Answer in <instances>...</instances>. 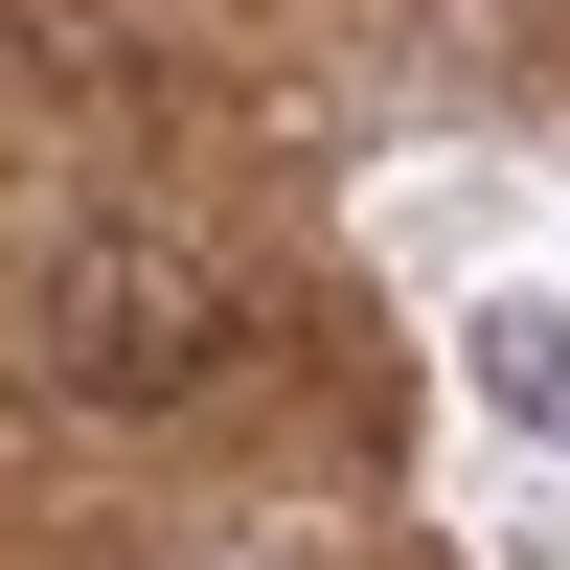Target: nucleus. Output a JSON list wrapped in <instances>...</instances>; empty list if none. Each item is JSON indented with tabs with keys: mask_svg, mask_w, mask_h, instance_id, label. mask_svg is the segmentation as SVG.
Masks as SVG:
<instances>
[{
	"mask_svg": "<svg viewBox=\"0 0 570 570\" xmlns=\"http://www.w3.org/2000/svg\"><path fill=\"white\" fill-rule=\"evenodd\" d=\"M69 365H91V389H183V365H206L183 274H160V252H91V274H69Z\"/></svg>",
	"mask_w": 570,
	"mask_h": 570,
	"instance_id": "f257e3e1",
	"label": "nucleus"
}]
</instances>
